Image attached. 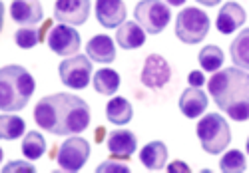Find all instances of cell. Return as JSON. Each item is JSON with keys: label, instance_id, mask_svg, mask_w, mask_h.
I'll use <instances>...</instances> for the list:
<instances>
[{"label": "cell", "instance_id": "cell-1", "mask_svg": "<svg viewBox=\"0 0 249 173\" xmlns=\"http://www.w3.org/2000/svg\"><path fill=\"white\" fill-rule=\"evenodd\" d=\"M34 120L54 136H76L90 125V105L66 92L44 96L34 107Z\"/></svg>", "mask_w": 249, "mask_h": 173}, {"label": "cell", "instance_id": "cell-2", "mask_svg": "<svg viewBox=\"0 0 249 173\" xmlns=\"http://www.w3.org/2000/svg\"><path fill=\"white\" fill-rule=\"evenodd\" d=\"M207 90L221 112L235 121L249 120V74L237 66L215 72Z\"/></svg>", "mask_w": 249, "mask_h": 173}, {"label": "cell", "instance_id": "cell-3", "mask_svg": "<svg viewBox=\"0 0 249 173\" xmlns=\"http://www.w3.org/2000/svg\"><path fill=\"white\" fill-rule=\"evenodd\" d=\"M34 88L36 82L26 68L18 64L4 66L0 70V110L20 112L34 94Z\"/></svg>", "mask_w": 249, "mask_h": 173}, {"label": "cell", "instance_id": "cell-4", "mask_svg": "<svg viewBox=\"0 0 249 173\" xmlns=\"http://www.w3.org/2000/svg\"><path fill=\"white\" fill-rule=\"evenodd\" d=\"M197 138L203 151L217 156L231 143V129L219 114H207L197 123Z\"/></svg>", "mask_w": 249, "mask_h": 173}, {"label": "cell", "instance_id": "cell-5", "mask_svg": "<svg viewBox=\"0 0 249 173\" xmlns=\"http://www.w3.org/2000/svg\"><path fill=\"white\" fill-rule=\"evenodd\" d=\"M210 16L199 8H183L176 18V36L183 44H199L210 32Z\"/></svg>", "mask_w": 249, "mask_h": 173}, {"label": "cell", "instance_id": "cell-6", "mask_svg": "<svg viewBox=\"0 0 249 173\" xmlns=\"http://www.w3.org/2000/svg\"><path fill=\"white\" fill-rule=\"evenodd\" d=\"M134 16H136V22L148 34L163 32V28L172 20L170 6L163 4L161 0H140L134 8Z\"/></svg>", "mask_w": 249, "mask_h": 173}, {"label": "cell", "instance_id": "cell-7", "mask_svg": "<svg viewBox=\"0 0 249 173\" xmlns=\"http://www.w3.org/2000/svg\"><path fill=\"white\" fill-rule=\"evenodd\" d=\"M58 74L70 90H84L92 80V64L88 56H70L58 66Z\"/></svg>", "mask_w": 249, "mask_h": 173}, {"label": "cell", "instance_id": "cell-8", "mask_svg": "<svg viewBox=\"0 0 249 173\" xmlns=\"http://www.w3.org/2000/svg\"><path fill=\"white\" fill-rule=\"evenodd\" d=\"M90 157V143L84 138H68L58 147L56 161L64 171H80Z\"/></svg>", "mask_w": 249, "mask_h": 173}, {"label": "cell", "instance_id": "cell-9", "mask_svg": "<svg viewBox=\"0 0 249 173\" xmlns=\"http://www.w3.org/2000/svg\"><path fill=\"white\" fill-rule=\"evenodd\" d=\"M80 34L70 24H58L48 32V48L58 56H76L80 50Z\"/></svg>", "mask_w": 249, "mask_h": 173}, {"label": "cell", "instance_id": "cell-10", "mask_svg": "<svg viewBox=\"0 0 249 173\" xmlns=\"http://www.w3.org/2000/svg\"><path fill=\"white\" fill-rule=\"evenodd\" d=\"M172 78V68L168 60L160 54H150L142 68V84L150 90H160Z\"/></svg>", "mask_w": 249, "mask_h": 173}, {"label": "cell", "instance_id": "cell-11", "mask_svg": "<svg viewBox=\"0 0 249 173\" xmlns=\"http://www.w3.org/2000/svg\"><path fill=\"white\" fill-rule=\"evenodd\" d=\"M90 0H56L54 18L62 24L80 26L84 24L90 16Z\"/></svg>", "mask_w": 249, "mask_h": 173}, {"label": "cell", "instance_id": "cell-12", "mask_svg": "<svg viewBox=\"0 0 249 173\" xmlns=\"http://www.w3.org/2000/svg\"><path fill=\"white\" fill-rule=\"evenodd\" d=\"M10 18L20 26H36L38 22H42L44 10L38 0H12Z\"/></svg>", "mask_w": 249, "mask_h": 173}, {"label": "cell", "instance_id": "cell-13", "mask_svg": "<svg viewBox=\"0 0 249 173\" xmlns=\"http://www.w3.org/2000/svg\"><path fill=\"white\" fill-rule=\"evenodd\" d=\"M96 18L104 28H116L126 22L124 0H96Z\"/></svg>", "mask_w": 249, "mask_h": 173}, {"label": "cell", "instance_id": "cell-14", "mask_svg": "<svg viewBox=\"0 0 249 173\" xmlns=\"http://www.w3.org/2000/svg\"><path fill=\"white\" fill-rule=\"evenodd\" d=\"M106 145L110 151V157L128 159L138 149V138L130 132V129H114V132H110V136H108Z\"/></svg>", "mask_w": 249, "mask_h": 173}, {"label": "cell", "instance_id": "cell-15", "mask_svg": "<svg viewBox=\"0 0 249 173\" xmlns=\"http://www.w3.org/2000/svg\"><path fill=\"white\" fill-rule=\"evenodd\" d=\"M86 54L90 60L98 64H112L116 60V44L110 36L98 34L90 38V42L86 44Z\"/></svg>", "mask_w": 249, "mask_h": 173}, {"label": "cell", "instance_id": "cell-16", "mask_svg": "<svg viewBox=\"0 0 249 173\" xmlns=\"http://www.w3.org/2000/svg\"><path fill=\"white\" fill-rule=\"evenodd\" d=\"M245 22V10L243 6H239L237 2H227L221 6L217 20H215V26L221 34H231L235 32L239 26H243Z\"/></svg>", "mask_w": 249, "mask_h": 173}, {"label": "cell", "instance_id": "cell-17", "mask_svg": "<svg viewBox=\"0 0 249 173\" xmlns=\"http://www.w3.org/2000/svg\"><path fill=\"white\" fill-rule=\"evenodd\" d=\"M179 110H181V114L185 118H190V120L199 118L207 110V96L199 88L190 86V88L185 90L181 94V98H179Z\"/></svg>", "mask_w": 249, "mask_h": 173}, {"label": "cell", "instance_id": "cell-18", "mask_svg": "<svg viewBox=\"0 0 249 173\" xmlns=\"http://www.w3.org/2000/svg\"><path fill=\"white\" fill-rule=\"evenodd\" d=\"M116 42L124 50H136L143 46V42H146V30L138 22H124L122 26H118Z\"/></svg>", "mask_w": 249, "mask_h": 173}, {"label": "cell", "instance_id": "cell-19", "mask_svg": "<svg viewBox=\"0 0 249 173\" xmlns=\"http://www.w3.org/2000/svg\"><path fill=\"white\" fill-rule=\"evenodd\" d=\"M140 161L143 167L158 171L165 165V161H168V147H165L163 141H150L140 151Z\"/></svg>", "mask_w": 249, "mask_h": 173}, {"label": "cell", "instance_id": "cell-20", "mask_svg": "<svg viewBox=\"0 0 249 173\" xmlns=\"http://www.w3.org/2000/svg\"><path fill=\"white\" fill-rule=\"evenodd\" d=\"M106 118L114 125H126L134 118V107L126 98H112L106 104Z\"/></svg>", "mask_w": 249, "mask_h": 173}, {"label": "cell", "instance_id": "cell-21", "mask_svg": "<svg viewBox=\"0 0 249 173\" xmlns=\"http://www.w3.org/2000/svg\"><path fill=\"white\" fill-rule=\"evenodd\" d=\"M94 84V90L102 96H114L120 88V74L112 68H102L94 74L92 78Z\"/></svg>", "mask_w": 249, "mask_h": 173}, {"label": "cell", "instance_id": "cell-22", "mask_svg": "<svg viewBox=\"0 0 249 173\" xmlns=\"http://www.w3.org/2000/svg\"><path fill=\"white\" fill-rule=\"evenodd\" d=\"M231 60L237 68L249 70V28H243L231 42Z\"/></svg>", "mask_w": 249, "mask_h": 173}, {"label": "cell", "instance_id": "cell-23", "mask_svg": "<svg viewBox=\"0 0 249 173\" xmlns=\"http://www.w3.org/2000/svg\"><path fill=\"white\" fill-rule=\"evenodd\" d=\"M26 123L20 116L2 114L0 116V138L2 139H18L24 134Z\"/></svg>", "mask_w": 249, "mask_h": 173}, {"label": "cell", "instance_id": "cell-24", "mask_svg": "<svg viewBox=\"0 0 249 173\" xmlns=\"http://www.w3.org/2000/svg\"><path fill=\"white\" fill-rule=\"evenodd\" d=\"M46 151V139L40 132H28L22 141V154L26 159H40Z\"/></svg>", "mask_w": 249, "mask_h": 173}, {"label": "cell", "instance_id": "cell-25", "mask_svg": "<svg viewBox=\"0 0 249 173\" xmlns=\"http://www.w3.org/2000/svg\"><path fill=\"white\" fill-rule=\"evenodd\" d=\"M197 60H199L201 68H203L205 72H217V70L223 66V52H221L219 46L210 44V46L201 48Z\"/></svg>", "mask_w": 249, "mask_h": 173}, {"label": "cell", "instance_id": "cell-26", "mask_svg": "<svg viewBox=\"0 0 249 173\" xmlns=\"http://www.w3.org/2000/svg\"><path fill=\"white\" fill-rule=\"evenodd\" d=\"M219 169L223 173H241L247 169L245 163V156L239 149H230L227 154H223V157L219 159Z\"/></svg>", "mask_w": 249, "mask_h": 173}, {"label": "cell", "instance_id": "cell-27", "mask_svg": "<svg viewBox=\"0 0 249 173\" xmlns=\"http://www.w3.org/2000/svg\"><path fill=\"white\" fill-rule=\"evenodd\" d=\"M14 42H16V46H20L22 50H30L40 42V32L34 26H22L16 30Z\"/></svg>", "mask_w": 249, "mask_h": 173}, {"label": "cell", "instance_id": "cell-28", "mask_svg": "<svg viewBox=\"0 0 249 173\" xmlns=\"http://www.w3.org/2000/svg\"><path fill=\"white\" fill-rule=\"evenodd\" d=\"M106 171H118V173H128L130 171V165L126 163H118L114 157L104 161L102 165H98V173H106Z\"/></svg>", "mask_w": 249, "mask_h": 173}, {"label": "cell", "instance_id": "cell-29", "mask_svg": "<svg viewBox=\"0 0 249 173\" xmlns=\"http://www.w3.org/2000/svg\"><path fill=\"white\" fill-rule=\"evenodd\" d=\"M2 171L10 173V171H24V173H34L36 167L32 163H26V161H12V163H6L2 167Z\"/></svg>", "mask_w": 249, "mask_h": 173}, {"label": "cell", "instance_id": "cell-30", "mask_svg": "<svg viewBox=\"0 0 249 173\" xmlns=\"http://www.w3.org/2000/svg\"><path fill=\"white\" fill-rule=\"evenodd\" d=\"M188 82H190V86H194V88H201V86L205 84V76H203L201 72L194 70V72H190V76H188Z\"/></svg>", "mask_w": 249, "mask_h": 173}, {"label": "cell", "instance_id": "cell-31", "mask_svg": "<svg viewBox=\"0 0 249 173\" xmlns=\"http://www.w3.org/2000/svg\"><path fill=\"white\" fill-rule=\"evenodd\" d=\"M168 171H172V173H176V171H183V173H190L192 169H190V165H185L183 161H174V163H170V165H168Z\"/></svg>", "mask_w": 249, "mask_h": 173}, {"label": "cell", "instance_id": "cell-32", "mask_svg": "<svg viewBox=\"0 0 249 173\" xmlns=\"http://www.w3.org/2000/svg\"><path fill=\"white\" fill-rule=\"evenodd\" d=\"M199 4H203V6H217L221 0H197Z\"/></svg>", "mask_w": 249, "mask_h": 173}, {"label": "cell", "instance_id": "cell-33", "mask_svg": "<svg viewBox=\"0 0 249 173\" xmlns=\"http://www.w3.org/2000/svg\"><path fill=\"white\" fill-rule=\"evenodd\" d=\"M165 2H168L170 6H181V4L185 2V0H165Z\"/></svg>", "mask_w": 249, "mask_h": 173}, {"label": "cell", "instance_id": "cell-34", "mask_svg": "<svg viewBox=\"0 0 249 173\" xmlns=\"http://www.w3.org/2000/svg\"><path fill=\"white\" fill-rule=\"evenodd\" d=\"M245 149H247V154H249V138H247V143H245Z\"/></svg>", "mask_w": 249, "mask_h": 173}]
</instances>
